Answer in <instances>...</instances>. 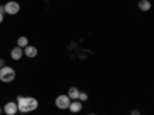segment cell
I'll use <instances>...</instances> for the list:
<instances>
[{
    "mask_svg": "<svg viewBox=\"0 0 154 115\" xmlns=\"http://www.w3.org/2000/svg\"><path fill=\"white\" fill-rule=\"evenodd\" d=\"M82 108H83V103H82V101H79V100L71 101L69 106H68V109H69L72 114H79V112L82 111Z\"/></svg>",
    "mask_w": 154,
    "mask_h": 115,
    "instance_id": "6",
    "label": "cell"
},
{
    "mask_svg": "<svg viewBox=\"0 0 154 115\" xmlns=\"http://www.w3.org/2000/svg\"><path fill=\"white\" fill-rule=\"evenodd\" d=\"M16 78V71L14 68H11V66H3V68H0V81H3V83H9Z\"/></svg>",
    "mask_w": 154,
    "mask_h": 115,
    "instance_id": "2",
    "label": "cell"
},
{
    "mask_svg": "<svg viewBox=\"0 0 154 115\" xmlns=\"http://www.w3.org/2000/svg\"><path fill=\"white\" fill-rule=\"evenodd\" d=\"M88 115H96V114H88Z\"/></svg>",
    "mask_w": 154,
    "mask_h": 115,
    "instance_id": "18",
    "label": "cell"
},
{
    "mask_svg": "<svg viewBox=\"0 0 154 115\" xmlns=\"http://www.w3.org/2000/svg\"><path fill=\"white\" fill-rule=\"evenodd\" d=\"M69 103H71V100L68 95H59L56 98V108H59V109H68Z\"/></svg>",
    "mask_w": 154,
    "mask_h": 115,
    "instance_id": "3",
    "label": "cell"
},
{
    "mask_svg": "<svg viewBox=\"0 0 154 115\" xmlns=\"http://www.w3.org/2000/svg\"><path fill=\"white\" fill-rule=\"evenodd\" d=\"M3 22V14H0V23Z\"/></svg>",
    "mask_w": 154,
    "mask_h": 115,
    "instance_id": "16",
    "label": "cell"
},
{
    "mask_svg": "<svg viewBox=\"0 0 154 115\" xmlns=\"http://www.w3.org/2000/svg\"><path fill=\"white\" fill-rule=\"evenodd\" d=\"M3 66H6V65H5V60L0 58V68H3Z\"/></svg>",
    "mask_w": 154,
    "mask_h": 115,
    "instance_id": "14",
    "label": "cell"
},
{
    "mask_svg": "<svg viewBox=\"0 0 154 115\" xmlns=\"http://www.w3.org/2000/svg\"><path fill=\"white\" fill-rule=\"evenodd\" d=\"M79 94H80V91H79L77 87H74V86H72V87H69V89H68V94H66V95H68V97H69V100L72 101V100H77V98H79Z\"/></svg>",
    "mask_w": 154,
    "mask_h": 115,
    "instance_id": "9",
    "label": "cell"
},
{
    "mask_svg": "<svg viewBox=\"0 0 154 115\" xmlns=\"http://www.w3.org/2000/svg\"><path fill=\"white\" fill-rule=\"evenodd\" d=\"M139 9L143 11V12L149 11L151 9V2H149V0H140V2H139Z\"/></svg>",
    "mask_w": 154,
    "mask_h": 115,
    "instance_id": "10",
    "label": "cell"
},
{
    "mask_svg": "<svg viewBox=\"0 0 154 115\" xmlns=\"http://www.w3.org/2000/svg\"><path fill=\"white\" fill-rule=\"evenodd\" d=\"M77 100L83 103V101H86V100H88V94H86V92H80V94H79V98H77Z\"/></svg>",
    "mask_w": 154,
    "mask_h": 115,
    "instance_id": "12",
    "label": "cell"
},
{
    "mask_svg": "<svg viewBox=\"0 0 154 115\" xmlns=\"http://www.w3.org/2000/svg\"><path fill=\"white\" fill-rule=\"evenodd\" d=\"M2 109H3V112H5L6 115H16V114L19 112L17 103H14V101H8V103H6Z\"/></svg>",
    "mask_w": 154,
    "mask_h": 115,
    "instance_id": "5",
    "label": "cell"
},
{
    "mask_svg": "<svg viewBox=\"0 0 154 115\" xmlns=\"http://www.w3.org/2000/svg\"><path fill=\"white\" fill-rule=\"evenodd\" d=\"M2 112H3V109H2V108H0V115H2Z\"/></svg>",
    "mask_w": 154,
    "mask_h": 115,
    "instance_id": "17",
    "label": "cell"
},
{
    "mask_svg": "<svg viewBox=\"0 0 154 115\" xmlns=\"http://www.w3.org/2000/svg\"><path fill=\"white\" fill-rule=\"evenodd\" d=\"M130 115H140V112H139L137 109H133V111L130 112Z\"/></svg>",
    "mask_w": 154,
    "mask_h": 115,
    "instance_id": "13",
    "label": "cell"
},
{
    "mask_svg": "<svg viewBox=\"0 0 154 115\" xmlns=\"http://www.w3.org/2000/svg\"><path fill=\"white\" fill-rule=\"evenodd\" d=\"M28 45H29V42H28V38H26V37H19V38H17V46H20L22 49H23V48H26Z\"/></svg>",
    "mask_w": 154,
    "mask_h": 115,
    "instance_id": "11",
    "label": "cell"
},
{
    "mask_svg": "<svg viewBox=\"0 0 154 115\" xmlns=\"http://www.w3.org/2000/svg\"><path fill=\"white\" fill-rule=\"evenodd\" d=\"M0 14H5V8L2 5H0Z\"/></svg>",
    "mask_w": 154,
    "mask_h": 115,
    "instance_id": "15",
    "label": "cell"
},
{
    "mask_svg": "<svg viewBox=\"0 0 154 115\" xmlns=\"http://www.w3.org/2000/svg\"><path fill=\"white\" fill-rule=\"evenodd\" d=\"M22 57H23V49H22L20 46H16V48L11 49V58H12V60L17 61V60H20Z\"/></svg>",
    "mask_w": 154,
    "mask_h": 115,
    "instance_id": "7",
    "label": "cell"
},
{
    "mask_svg": "<svg viewBox=\"0 0 154 115\" xmlns=\"http://www.w3.org/2000/svg\"><path fill=\"white\" fill-rule=\"evenodd\" d=\"M23 55H26L29 58H34L37 55V48L35 46H26V48H23Z\"/></svg>",
    "mask_w": 154,
    "mask_h": 115,
    "instance_id": "8",
    "label": "cell"
},
{
    "mask_svg": "<svg viewBox=\"0 0 154 115\" xmlns=\"http://www.w3.org/2000/svg\"><path fill=\"white\" fill-rule=\"evenodd\" d=\"M17 108H19V112L22 114H28V112H32L38 108V101L32 97H22L19 95L17 97Z\"/></svg>",
    "mask_w": 154,
    "mask_h": 115,
    "instance_id": "1",
    "label": "cell"
},
{
    "mask_svg": "<svg viewBox=\"0 0 154 115\" xmlns=\"http://www.w3.org/2000/svg\"><path fill=\"white\" fill-rule=\"evenodd\" d=\"M3 8H5V12L9 14V16H16L17 12L20 11V5L17 2H8Z\"/></svg>",
    "mask_w": 154,
    "mask_h": 115,
    "instance_id": "4",
    "label": "cell"
}]
</instances>
